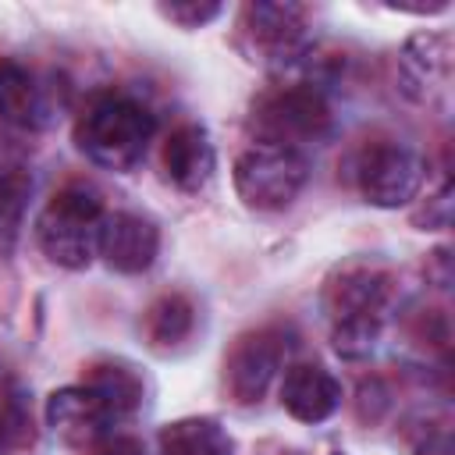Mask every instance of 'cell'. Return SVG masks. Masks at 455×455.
Returning <instances> with one entry per match:
<instances>
[{
    "label": "cell",
    "instance_id": "cell-1",
    "mask_svg": "<svg viewBox=\"0 0 455 455\" xmlns=\"http://www.w3.org/2000/svg\"><path fill=\"white\" fill-rule=\"evenodd\" d=\"M391 306V274L377 263L352 259L338 267L323 284V309L331 320L334 352L345 359H363L373 352L384 316Z\"/></svg>",
    "mask_w": 455,
    "mask_h": 455
},
{
    "label": "cell",
    "instance_id": "cell-2",
    "mask_svg": "<svg viewBox=\"0 0 455 455\" xmlns=\"http://www.w3.org/2000/svg\"><path fill=\"white\" fill-rule=\"evenodd\" d=\"M156 135V117L146 103L124 92H103L85 103L75 121V146L107 171L128 174L142 164Z\"/></svg>",
    "mask_w": 455,
    "mask_h": 455
},
{
    "label": "cell",
    "instance_id": "cell-3",
    "mask_svg": "<svg viewBox=\"0 0 455 455\" xmlns=\"http://www.w3.org/2000/svg\"><path fill=\"white\" fill-rule=\"evenodd\" d=\"M103 217L107 210L96 188L68 185L53 192L36 220V238L43 256L64 270H85L96 259Z\"/></svg>",
    "mask_w": 455,
    "mask_h": 455
},
{
    "label": "cell",
    "instance_id": "cell-4",
    "mask_svg": "<svg viewBox=\"0 0 455 455\" xmlns=\"http://www.w3.org/2000/svg\"><path fill=\"white\" fill-rule=\"evenodd\" d=\"M238 50L270 71H288L309 57L306 7L281 0H256L238 11Z\"/></svg>",
    "mask_w": 455,
    "mask_h": 455
},
{
    "label": "cell",
    "instance_id": "cell-5",
    "mask_svg": "<svg viewBox=\"0 0 455 455\" xmlns=\"http://www.w3.org/2000/svg\"><path fill=\"white\" fill-rule=\"evenodd\" d=\"M249 128L256 142L270 146H291L299 149L302 142H316L331 128V107L313 82H284L256 96L249 110Z\"/></svg>",
    "mask_w": 455,
    "mask_h": 455
},
{
    "label": "cell",
    "instance_id": "cell-6",
    "mask_svg": "<svg viewBox=\"0 0 455 455\" xmlns=\"http://www.w3.org/2000/svg\"><path fill=\"white\" fill-rule=\"evenodd\" d=\"M309 181V160L302 149L252 142L235 160V192L252 210H284Z\"/></svg>",
    "mask_w": 455,
    "mask_h": 455
},
{
    "label": "cell",
    "instance_id": "cell-7",
    "mask_svg": "<svg viewBox=\"0 0 455 455\" xmlns=\"http://www.w3.org/2000/svg\"><path fill=\"white\" fill-rule=\"evenodd\" d=\"M423 178H427V160L402 142H373L363 149L355 164L359 196L380 210H398L412 203L423 188Z\"/></svg>",
    "mask_w": 455,
    "mask_h": 455
},
{
    "label": "cell",
    "instance_id": "cell-8",
    "mask_svg": "<svg viewBox=\"0 0 455 455\" xmlns=\"http://www.w3.org/2000/svg\"><path fill=\"white\" fill-rule=\"evenodd\" d=\"M284 352H288V345H284L281 331L259 327V331L242 334L231 345L228 359H224V384H228L231 398L238 405L259 402L270 391V384L277 380L281 363H284Z\"/></svg>",
    "mask_w": 455,
    "mask_h": 455
},
{
    "label": "cell",
    "instance_id": "cell-9",
    "mask_svg": "<svg viewBox=\"0 0 455 455\" xmlns=\"http://www.w3.org/2000/svg\"><path fill=\"white\" fill-rule=\"evenodd\" d=\"M402 92L416 103H441L451 82V39L448 32H416L398 53Z\"/></svg>",
    "mask_w": 455,
    "mask_h": 455
},
{
    "label": "cell",
    "instance_id": "cell-10",
    "mask_svg": "<svg viewBox=\"0 0 455 455\" xmlns=\"http://www.w3.org/2000/svg\"><path fill=\"white\" fill-rule=\"evenodd\" d=\"M160 252V231L149 217L132 213V210H117L103 217L100 228V249L96 256L117 270V274H142L153 267Z\"/></svg>",
    "mask_w": 455,
    "mask_h": 455
},
{
    "label": "cell",
    "instance_id": "cell-11",
    "mask_svg": "<svg viewBox=\"0 0 455 455\" xmlns=\"http://www.w3.org/2000/svg\"><path fill=\"white\" fill-rule=\"evenodd\" d=\"M43 416L57 437H64L68 444H82V448L100 444L114 427V419L107 416V409L85 384H68V387L50 391Z\"/></svg>",
    "mask_w": 455,
    "mask_h": 455
},
{
    "label": "cell",
    "instance_id": "cell-12",
    "mask_svg": "<svg viewBox=\"0 0 455 455\" xmlns=\"http://www.w3.org/2000/svg\"><path fill=\"white\" fill-rule=\"evenodd\" d=\"M281 405L299 423H323L341 405V380L320 363H291L281 377Z\"/></svg>",
    "mask_w": 455,
    "mask_h": 455
},
{
    "label": "cell",
    "instance_id": "cell-13",
    "mask_svg": "<svg viewBox=\"0 0 455 455\" xmlns=\"http://www.w3.org/2000/svg\"><path fill=\"white\" fill-rule=\"evenodd\" d=\"M164 171L181 192H199L217 171V153L203 124H178L164 142Z\"/></svg>",
    "mask_w": 455,
    "mask_h": 455
},
{
    "label": "cell",
    "instance_id": "cell-14",
    "mask_svg": "<svg viewBox=\"0 0 455 455\" xmlns=\"http://www.w3.org/2000/svg\"><path fill=\"white\" fill-rule=\"evenodd\" d=\"M82 384L100 398V405L107 409V416H110L114 423L128 419V416L142 405V395H146V384H142L139 370L128 366V363H117V359L92 363Z\"/></svg>",
    "mask_w": 455,
    "mask_h": 455
},
{
    "label": "cell",
    "instance_id": "cell-15",
    "mask_svg": "<svg viewBox=\"0 0 455 455\" xmlns=\"http://www.w3.org/2000/svg\"><path fill=\"white\" fill-rule=\"evenodd\" d=\"M156 444H160V455H235L231 434L210 416L171 419L160 430Z\"/></svg>",
    "mask_w": 455,
    "mask_h": 455
},
{
    "label": "cell",
    "instance_id": "cell-16",
    "mask_svg": "<svg viewBox=\"0 0 455 455\" xmlns=\"http://www.w3.org/2000/svg\"><path fill=\"white\" fill-rule=\"evenodd\" d=\"M43 114L39 85L18 60H0V121L14 128H36Z\"/></svg>",
    "mask_w": 455,
    "mask_h": 455
},
{
    "label": "cell",
    "instance_id": "cell-17",
    "mask_svg": "<svg viewBox=\"0 0 455 455\" xmlns=\"http://www.w3.org/2000/svg\"><path fill=\"white\" fill-rule=\"evenodd\" d=\"M196 327V309L185 295H160L146 309V338L153 348H174L181 345Z\"/></svg>",
    "mask_w": 455,
    "mask_h": 455
},
{
    "label": "cell",
    "instance_id": "cell-18",
    "mask_svg": "<svg viewBox=\"0 0 455 455\" xmlns=\"http://www.w3.org/2000/svg\"><path fill=\"white\" fill-rule=\"evenodd\" d=\"M28 196H32V178L21 167L0 171V256H7L18 242Z\"/></svg>",
    "mask_w": 455,
    "mask_h": 455
},
{
    "label": "cell",
    "instance_id": "cell-19",
    "mask_svg": "<svg viewBox=\"0 0 455 455\" xmlns=\"http://www.w3.org/2000/svg\"><path fill=\"white\" fill-rule=\"evenodd\" d=\"M32 441H36L32 405L21 391H7L0 398V455H18L32 448Z\"/></svg>",
    "mask_w": 455,
    "mask_h": 455
},
{
    "label": "cell",
    "instance_id": "cell-20",
    "mask_svg": "<svg viewBox=\"0 0 455 455\" xmlns=\"http://www.w3.org/2000/svg\"><path fill=\"white\" fill-rule=\"evenodd\" d=\"M167 21H174L178 28H203L210 25L224 7L217 0H171V4H160L156 7Z\"/></svg>",
    "mask_w": 455,
    "mask_h": 455
},
{
    "label": "cell",
    "instance_id": "cell-21",
    "mask_svg": "<svg viewBox=\"0 0 455 455\" xmlns=\"http://www.w3.org/2000/svg\"><path fill=\"white\" fill-rule=\"evenodd\" d=\"M412 220H416L423 231L448 228V220H451V181H441V188L423 199V206L412 213Z\"/></svg>",
    "mask_w": 455,
    "mask_h": 455
},
{
    "label": "cell",
    "instance_id": "cell-22",
    "mask_svg": "<svg viewBox=\"0 0 455 455\" xmlns=\"http://www.w3.org/2000/svg\"><path fill=\"white\" fill-rule=\"evenodd\" d=\"M412 455H451V430L444 423H434L416 444H412Z\"/></svg>",
    "mask_w": 455,
    "mask_h": 455
},
{
    "label": "cell",
    "instance_id": "cell-23",
    "mask_svg": "<svg viewBox=\"0 0 455 455\" xmlns=\"http://www.w3.org/2000/svg\"><path fill=\"white\" fill-rule=\"evenodd\" d=\"M92 455H146L142 451V444L135 441V437H128V434H107L100 444H96V451Z\"/></svg>",
    "mask_w": 455,
    "mask_h": 455
},
{
    "label": "cell",
    "instance_id": "cell-24",
    "mask_svg": "<svg viewBox=\"0 0 455 455\" xmlns=\"http://www.w3.org/2000/svg\"><path fill=\"white\" fill-rule=\"evenodd\" d=\"M334 455H341V451H334Z\"/></svg>",
    "mask_w": 455,
    "mask_h": 455
}]
</instances>
